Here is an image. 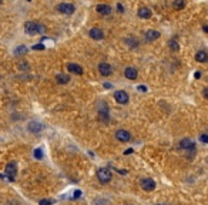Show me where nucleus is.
Returning <instances> with one entry per match:
<instances>
[{"mask_svg": "<svg viewBox=\"0 0 208 205\" xmlns=\"http://www.w3.org/2000/svg\"><path fill=\"white\" fill-rule=\"evenodd\" d=\"M157 39H160V32H157V30H147L146 32V42L151 43L156 42Z\"/></svg>", "mask_w": 208, "mask_h": 205, "instance_id": "13", "label": "nucleus"}, {"mask_svg": "<svg viewBox=\"0 0 208 205\" xmlns=\"http://www.w3.org/2000/svg\"><path fill=\"white\" fill-rule=\"evenodd\" d=\"M207 134H208V131H207Z\"/></svg>", "mask_w": 208, "mask_h": 205, "instance_id": "39", "label": "nucleus"}, {"mask_svg": "<svg viewBox=\"0 0 208 205\" xmlns=\"http://www.w3.org/2000/svg\"><path fill=\"white\" fill-rule=\"evenodd\" d=\"M133 151H134V150H133V148H128L127 151H124V154H126V155H128V154H131Z\"/></svg>", "mask_w": 208, "mask_h": 205, "instance_id": "32", "label": "nucleus"}, {"mask_svg": "<svg viewBox=\"0 0 208 205\" xmlns=\"http://www.w3.org/2000/svg\"><path fill=\"white\" fill-rule=\"evenodd\" d=\"M14 53H16V56H23V54H26V53H27V47L22 44V46H19L17 49H16V51H14Z\"/></svg>", "mask_w": 208, "mask_h": 205, "instance_id": "22", "label": "nucleus"}, {"mask_svg": "<svg viewBox=\"0 0 208 205\" xmlns=\"http://www.w3.org/2000/svg\"><path fill=\"white\" fill-rule=\"evenodd\" d=\"M100 114V120L104 123H107L110 120V116H109V111H99Z\"/></svg>", "mask_w": 208, "mask_h": 205, "instance_id": "23", "label": "nucleus"}, {"mask_svg": "<svg viewBox=\"0 0 208 205\" xmlns=\"http://www.w3.org/2000/svg\"><path fill=\"white\" fill-rule=\"evenodd\" d=\"M126 43L128 44V47L130 49H136V47H138V40L136 37H128V39H126Z\"/></svg>", "mask_w": 208, "mask_h": 205, "instance_id": "19", "label": "nucleus"}, {"mask_svg": "<svg viewBox=\"0 0 208 205\" xmlns=\"http://www.w3.org/2000/svg\"><path fill=\"white\" fill-rule=\"evenodd\" d=\"M104 87H106V89H111L113 86H111V84H110V83H104Z\"/></svg>", "mask_w": 208, "mask_h": 205, "instance_id": "33", "label": "nucleus"}, {"mask_svg": "<svg viewBox=\"0 0 208 205\" xmlns=\"http://www.w3.org/2000/svg\"><path fill=\"white\" fill-rule=\"evenodd\" d=\"M44 49H46V46L43 43H37V44L33 46V50H44Z\"/></svg>", "mask_w": 208, "mask_h": 205, "instance_id": "26", "label": "nucleus"}, {"mask_svg": "<svg viewBox=\"0 0 208 205\" xmlns=\"http://www.w3.org/2000/svg\"><path fill=\"white\" fill-rule=\"evenodd\" d=\"M24 32L29 36H34V34H44L46 33V27L42 23L37 22H27L24 24Z\"/></svg>", "mask_w": 208, "mask_h": 205, "instance_id": "1", "label": "nucleus"}, {"mask_svg": "<svg viewBox=\"0 0 208 205\" xmlns=\"http://www.w3.org/2000/svg\"><path fill=\"white\" fill-rule=\"evenodd\" d=\"M89 34H90V37L93 39V40H103L104 39V32L99 27L90 29V30H89Z\"/></svg>", "mask_w": 208, "mask_h": 205, "instance_id": "10", "label": "nucleus"}, {"mask_svg": "<svg viewBox=\"0 0 208 205\" xmlns=\"http://www.w3.org/2000/svg\"><path fill=\"white\" fill-rule=\"evenodd\" d=\"M138 91H141V93H146V91H147V87H146V86H138Z\"/></svg>", "mask_w": 208, "mask_h": 205, "instance_id": "29", "label": "nucleus"}, {"mask_svg": "<svg viewBox=\"0 0 208 205\" xmlns=\"http://www.w3.org/2000/svg\"><path fill=\"white\" fill-rule=\"evenodd\" d=\"M114 98H116V101H117L118 104H127L128 100H130L127 91H124V90H118V91H116V93H114Z\"/></svg>", "mask_w": 208, "mask_h": 205, "instance_id": "6", "label": "nucleus"}, {"mask_svg": "<svg viewBox=\"0 0 208 205\" xmlns=\"http://www.w3.org/2000/svg\"><path fill=\"white\" fill-rule=\"evenodd\" d=\"M111 171H109L107 168H100L99 171H97V178H99L100 182H103V184H107V182L111 181Z\"/></svg>", "mask_w": 208, "mask_h": 205, "instance_id": "2", "label": "nucleus"}, {"mask_svg": "<svg viewBox=\"0 0 208 205\" xmlns=\"http://www.w3.org/2000/svg\"><path fill=\"white\" fill-rule=\"evenodd\" d=\"M52 204H53L52 200H42L39 202V205H52Z\"/></svg>", "mask_w": 208, "mask_h": 205, "instance_id": "27", "label": "nucleus"}, {"mask_svg": "<svg viewBox=\"0 0 208 205\" xmlns=\"http://www.w3.org/2000/svg\"><path fill=\"white\" fill-rule=\"evenodd\" d=\"M96 10H97V13H100L101 16H107V14H110L111 12H113V9H111V6L104 5V3H101V5H97Z\"/></svg>", "mask_w": 208, "mask_h": 205, "instance_id": "12", "label": "nucleus"}, {"mask_svg": "<svg viewBox=\"0 0 208 205\" xmlns=\"http://www.w3.org/2000/svg\"><path fill=\"white\" fill-rule=\"evenodd\" d=\"M203 96H204V97H205V98H207V100H208V87H205V89L203 90Z\"/></svg>", "mask_w": 208, "mask_h": 205, "instance_id": "30", "label": "nucleus"}, {"mask_svg": "<svg viewBox=\"0 0 208 205\" xmlns=\"http://www.w3.org/2000/svg\"><path fill=\"white\" fill-rule=\"evenodd\" d=\"M141 188L147 192L154 191V188H156V181H154L153 178H144V180H141Z\"/></svg>", "mask_w": 208, "mask_h": 205, "instance_id": "7", "label": "nucleus"}, {"mask_svg": "<svg viewBox=\"0 0 208 205\" xmlns=\"http://www.w3.org/2000/svg\"><path fill=\"white\" fill-rule=\"evenodd\" d=\"M124 76H126L128 80H136L138 77V71L136 67H127V69L124 70Z\"/></svg>", "mask_w": 208, "mask_h": 205, "instance_id": "14", "label": "nucleus"}, {"mask_svg": "<svg viewBox=\"0 0 208 205\" xmlns=\"http://www.w3.org/2000/svg\"><path fill=\"white\" fill-rule=\"evenodd\" d=\"M42 130H43V126L39 121L29 123V131H30V133H33V134H37V133H40Z\"/></svg>", "mask_w": 208, "mask_h": 205, "instance_id": "15", "label": "nucleus"}, {"mask_svg": "<svg viewBox=\"0 0 208 205\" xmlns=\"http://www.w3.org/2000/svg\"><path fill=\"white\" fill-rule=\"evenodd\" d=\"M99 71L103 77H109V76H111V73H113V67H111L109 63H100Z\"/></svg>", "mask_w": 208, "mask_h": 205, "instance_id": "8", "label": "nucleus"}, {"mask_svg": "<svg viewBox=\"0 0 208 205\" xmlns=\"http://www.w3.org/2000/svg\"><path fill=\"white\" fill-rule=\"evenodd\" d=\"M56 81L59 84H67L69 81H70V77L67 74H57L56 76Z\"/></svg>", "mask_w": 208, "mask_h": 205, "instance_id": "18", "label": "nucleus"}, {"mask_svg": "<svg viewBox=\"0 0 208 205\" xmlns=\"http://www.w3.org/2000/svg\"><path fill=\"white\" fill-rule=\"evenodd\" d=\"M16 174H17V165H16V163H9L6 165V175H7V180H9L10 182H14Z\"/></svg>", "mask_w": 208, "mask_h": 205, "instance_id": "3", "label": "nucleus"}, {"mask_svg": "<svg viewBox=\"0 0 208 205\" xmlns=\"http://www.w3.org/2000/svg\"><path fill=\"white\" fill-rule=\"evenodd\" d=\"M117 10L120 12V13H124V6L121 5V3H118V5H117Z\"/></svg>", "mask_w": 208, "mask_h": 205, "instance_id": "28", "label": "nucleus"}, {"mask_svg": "<svg viewBox=\"0 0 208 205\" xmlns=\"http://www.w3.org/2000/svg\"><path fill=\"white\" fill-rule=\"evenodd\" d=\"M168 46H170V49L173 51H178V50H180V44L177 43V40H175V39H171L170 42H168Z\"/></svg>", "mask_w": 208, "mask_h": 205, "instance_id": "21", "label": "nucleus"}, {"mask_svg": "<svg viewBox=\"0 0 208 205\" xmlns=\"http://www.w3.org/2000/svg\"><path fill=\"white\" fill-rule=\"evenodd\" d=\"M67 70L70 73H73V74H79V76L83 74V67L80 64H76V63H69L67 64Z\"/></svg>", "mask_w": 208, "mask_h": 205, "instance_id": "11", "label": "nucleus"}, {"mask_svg": "<svg viewBox=\"0 0 208 205\" xmlns=\"http://www.w3.org/2000/svg\"><path fill=\"white\" fill-rule=\"evenodd\" d=\"M116 138L118 141H121V143H128V141L131 140V134L127 130H118L116 133Z\"/></svg>", "mask_w": 208, "mask_h": 205, "instance_id": "9", "label": "nucleus"}, {"mask_svg": "<svg viewBox=\"0 0 208 205\" xmlns=\"http://www.w3.org/2000/svg\"><path fill=\"white\" fill-rule=\"evenodd\" d=\"M200 141H201V143H204V144H208V134H207V133L200 135Z\"/></svg>", "mask_w": 208, "mask_h": 205, "instance_id": "25", "label": "nucleus"}, {"mask_svg": "<svg viewBox=\"0 0 208 205\" xmlns=\"http://www.w3.org/2000/svg\"><path fill=\"white\" fill-rule=\"evenodd\" d=\"M27 2H32V0H27Z\"/></svg>", "mask_w": 208, "mask_h": 205, "instance_id": "38", "label": "nucleus"}, {"mask_svg": "<svg viewBox=\"0 0 208 205\" xmlns=\"http://www.w3.org/2000/svg\"><path fill=\"white\" fill-rule=\"evenodd\" d=\"M203 30H204L205 33H208V26H203Z\"/></svg>", "mask_w": 208, "mask_h": 205, "instance_id": "35", "label": "nucleus"}, {"mask_svg": "<svg viewBox=\"0 0 208 205\" xmlns=\"http://www.w3.org/2000/svg\"><path fill=\"white\" fill-rule=\"evenodd\" d=\"M180 148L184 150V151H191V153H194L195 151V143L191 138H183L180 141Z\"/></svg>", "mask_w": 208, "mask_h": 205, "instance_id": "5", "label": "nucleus"}, {"mask_svg": "<svg viewBox=\"0 0 208 205\" xmlns=\"http://www.w3.org/2000/svg\"><path fill=\"white\" fill-rule=\"evenodd\" d=\"M0 5H2V0H0Z\"/></svg>", "mask_w": 208, "mask_h": 205, "instance_id": "37", "label": "nucleus"}, {"mask_svg": "<svg viewBox=\"0 0 208 205\" xmlns=\"http://www.w3.org/2000/svg\"><path fill=\"white\" fill-rule=\"evenodd\" d=\"M157 205H164V204H157Z\"/></svg>", "mask_w": 208, "mask_h": 205, "instance_id": "36", "label": "nucleus"}, {"mask_svg": "<svg viewBox=\"0 0 208 205\" xmlns=\"http://www.w3.org/2000/svg\"><path fill=\"white\" fill-rule=\"evenodd\" d=\"M194 76H195V79H200V77H201V73H200V71H197Z\"/></svg>", "mask_w": 208, "mask_h": 205, "instance_id": "34", "label": "nucleus"}, {"mask_svg": "<svg viewBox=\"0 0 208 205\" xmlns=\"http://www.w3.org/2000/svg\"><path fill=\"white\" fill-rule=\"evenodd\" d=\"M173 6L175 10H183L185 7V0H174Z\"/></svg>", "mask_w": 208, "mask_h": 205, "instance_id": "20", "label": "nucleus"}, {"mask_svg": "<svg viewBox=\"0 0 208 205\" xmlns=\"http://www.w3.org/2000/svg\"><path fill=\"white\" fill-rule=\"evenodd\" d=\"M151 10L148 9V7H140L138 9V17L140 19H150L151 17Z\"/></svg>", "mask_w": 208, "mask_h": 205, "instance_id": "17", "label": "nucleus"}, {"mask_svg": "<svg viewBox=\"0 0 208 205\" xmlns=\"http://www.w3.org/2000/svg\"><path fill=\"white\" fill-rule=\"evenodd\" d=\"M73 197H74V198H80V197H81V192L80 191H74V195H73Z\"/></svg>", "mask_w": 208, "mask_h": 205, "instance_id": "31", "label": "nucleus"}, {"mask_svg": "<svg viewBox=\"0 0 208 205\" xmlns=\"http://www.w3.org/2000/svg\"><path fill=\"white\" fill-rule=\"evenodd\" d=\"M57 12H60L62 14H73L76 12V7L71 3H60L57 6Z\"/></svg>", "mask_w": 208, "mask_h": 205, "instance_id": "4", "label": "nucleus"}, {"mask_svg": "<svg viewBox=\"0 0 208 205\" xmlns=\"http://www.w3.org/2000/svg\"><path fill=\"white\" fill-rule=\"evenodd\" d=\"M195 60L198 63H207L208 61V53L205 50H200L195 53Z\"/></svg>", "mask_w": 208, "mask_h": 205, "instance_id": "16", "label": "nucleus"}, {"mask_svg": "<svg viewBox=\"0 0 208 205\" xmlns=\"http://www.w3.org/2000/svg\"><path fill=\"white\" fill-rule=\"evenodd\" d=\"M127 205H130V204H127Z\"/></svg>", "mask_w": 208, "mask_h": 205, "instance_id": "40", "label": "nucleus"}, {"mask_svg": "<svg viewBox=\"0 0 208 205\" xmlns=\"http://www.w3.org/2000/svg\"><path fill=\"white\" fill-rule=\"evenodd\" d=\"M33 155H34V158H36V160H42L43 158V151H42V148H36V150H34Z\"/></svg>", "mask_w": 208, "mask_h": 205, "instance_id": "24", "label": "nucleus"}]
</instances>
